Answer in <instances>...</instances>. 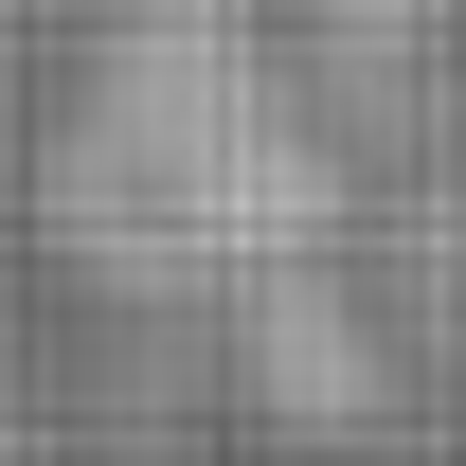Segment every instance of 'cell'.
I'll return each instance as SVG.
<instances>
[{"label": "cell", "mask_w": 466, "mask_h": 466, "mask_svg": "<svg viewBox=\"0 0 466 466\" xmlns=\"http://www.w3.org/2000/svg\"><path fill=\"white\" fill-rule=\"evenodd\" d=\"M108 162H126V216H144L162 269H251V251H305V233H323V162H305L269 55L233 36V0L126 18V55H108Z\"/></svg>", "instance_id": "1"}, {"label": "cell", "mask_w": 466, "mask_h": 466, "mask_svg": "<svg viewBox=\"0 0 466 466\" xmlns=\"http://www.w3.org/2000/svg\"><path fill=\"white\" fill-rule=\"evenodd\" d=\"M162 466H179V449H162Z\"/></svg>", "instance_id": "2"}]
</instances>
